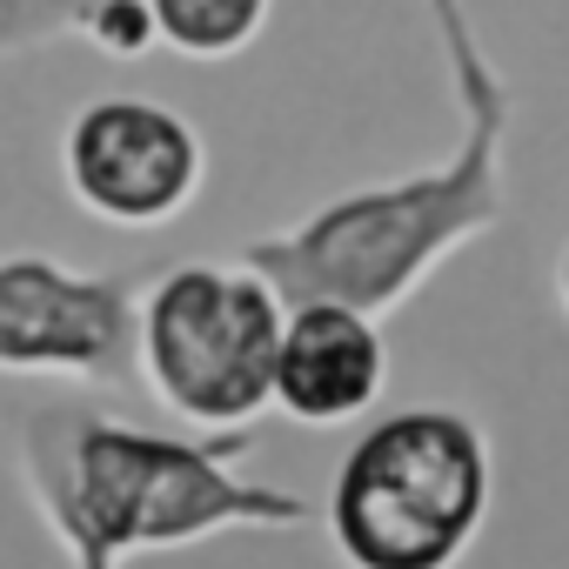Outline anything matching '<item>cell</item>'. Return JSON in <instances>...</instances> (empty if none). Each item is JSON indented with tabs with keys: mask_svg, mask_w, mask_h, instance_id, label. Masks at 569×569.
I'll use <instances>...</instances> for the list:
<instances>
[{
	"mask_svg": "<svg viewBox=\"0 0 569 569\" xmlns=\"http://www.w3.org/2000/svg\"><path fill=\"white\" fill-rule=\"evenodd\" d=\"M68 194L108 228H161L201 194V134L154 101H94L61 141Z\"/></svg>",
	"mask_w": 569,
	"mask_h": 569,
	"instance_id": "6",
	"label": "cell"
},
{
	"mask_svg": "<svg viewBox=\"0 0 569 569\" xmlns=\"http://www.w3.org/2000/svg\"><path fill=\"white\" fill-rule=\"evenodd\" d=\"M496 214H502L496 128L476 121L456 161L389 181V188H356V194L316 208L289 234L248 241L241 261L261 268L289 309L296 302H349V309L389 316L469 234L496 228Z\"/></svg>",
	"mask_w": 569,
	"mask_h": 569,
	"instance_id": "2",
	"label": "cell"
},
{
	"mask_svg": "<svg viewBox=\"0 0 569 569\" xmlns=\"http://www.w3.org/2000/svg\"><path fill=\"white\" fill-rule=\"evenodd\" d=\"M482 516L489 436L449 402L369 422L329 482V536L349 569H456Z\"/></svg>",
	"mask_w": 569,
	"mask_h": 569,
	"instance_id": "3",
	"label": "cell"
},
{
	"mask_svg": "<svg viewBox=\"0 0 569 569\" xmlns=\"http://www.w3.org/2000/svg\"><path fill=\"white\" fill-rule=\"evenodd\" d=\"M148 14H154V34L168 48L214 61V54L248 48V34L268 14V0H148Z\"/></svg>",
	"mask_w": 569,
	"mask_h": 569,
	"instance_id": "8",
	"label": "cell"
},
{
	"mask_svg": "<svg viewBox=\"0 0 569 569\" xmlns=\"http://www.w3.org/2000/svg\"><path fill=\"white\" fill-rule=\"evenodd\" d=\"M389 389V342L382 316L349 302H296L274 342V409L309 429L356 422Z\"/></svg>",
	"mask_w": 569,
	"mask_h": 569,
	"instance_id": "7",
	"label": "cell"
},
{
	"mask_svg": "<svg viewBox=\"0 0 569 569\" xmlns=\"http://www.w3.org/2000/svg\"><path fill=\"white\" fill-rule=\"evenodd\" d=\"M21 476L54 542H108L121 556L309 522L302 496L248 482L221 449L101 409H34L21 422Z\"/></svg>",
	"mask_w": 569,
	"mask_h": 569,
	"instance_id": "1",
	"label": "cell"
},
{
	"mask_svg": "<svg viewBox=\"0 0 569 569\" xmlns=\"http://www.w3.org/2000/svg\"><path fill=\"white\" fill-rule=\"evenodd\" d=\"M562 309H569V248H562Z\"/></svg>",
	"mask_w": 569,
	"mask_h": 569,
	"instance_id": "9",
	"label": "cell"
},
{
	"mask_svg": "<svg viewBox=\"0 0 569 569\" xmlns=\"http://www.w3.org/2000/svg\"><path fill=\"white\" fill-rule=\"evenodd\" d=\"M289 302L248 261H181L134 302V369L154 402L201 429H241L274 396Z\"/></svg>",
	"mask_w": 569,
	"mask_h": 569,
	"instance_id": "4",
	"label": "cell"
},
{
	"mask_svg": "<svg viewBox=\"0 0 569 569\" xmlns=\"http://www.w3.org/2000/svg\"><path fill=\"white\" fill-rule=\"evenodd\" d=\"M0 376L128 382L134 376L128 281L74 274L48 254H0Z\"/></svg>",
	"mask_w": 569,
	"mask_h": 569,
	"instance_id": "5",
	"label": "cell"
}]
</instances>
